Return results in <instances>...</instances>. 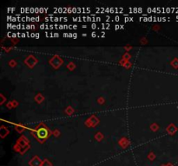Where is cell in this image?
Wrapping results in <instances>:
<instances>
[{"label": "cell", "mask_w": 178, "mask_h": 166, "mask_svg": "<svg viewBox=\"0 0 178 166\" xmlns=\"http://www.w3.org/2000/svg\"><path fill=\"white\" fill-rule=\"evenodd\" d=\"M35 37H36V38H39V34H38V33H37V34H36V36H35Z\"/></svg>", "instance_id": "4"}, {"label": "cell", "mask_w": 178, "mask_h": 166, "mask_svg": "<svg viewBox=\"0 0 178 166\" xmlns=\"http://www.w3.org/2000/svg\"><path fill=\"white\" fill-rule=\"evenodd\" d=\"M109 24H107V25H106V27H107V29H109V28H108V27H109ZM103 27H105V26H104V24H103Z\"/></svg>", "instance_id": "9"}, {"label": "cell", "mask_w": 178, "mask_h": 166, "mask_svg": "<svg viewBox=\"0 0 178 166\" xmlns=\"http://www.w3.org/2000/svg\"><path fill=\"white\" fill-rule=\"evenodd\" d=\"M120 27H121V26L116 25V27H115V29H116V30H118V29H119V28H120Z\"/></svg>", "instance_id": "6"}, {"label": "cell", "mask_w": 178, "mask_h": 166, "mask_svg": "<svg viewBox=\"0 0 178 166\" xmlns=\"http://www.w3.org/2000/svg\"><path fill=\"white\" fill-rule=\"evenodd\" d=\"M115 19L117 20V21H119V19H120V18H119V17H116V18H115Z\"/></svg>", "instance_id": "7"}, {"label": "cell", "mask_w": 178, "mask_h": 166, "mask_svg": "<svg viewBox=\"0 0 178 166\" xmlns=\"http://www.w3.org/2000/svg\"><path fill=\"white\" fill-rule=\"evenodd\" d=\"M77 26L73 25V29H74V30H76V29H77Z\"/></svg>", "instance_id": "8"}, {"label": "cell", "mask_w": 178, "mask_h": 166, "mask_svg": "<svg viewBox=\"0 0 178 166\" xmlns=\"http://www.w3.org/2000/svg\"><path fill=\"white\" fill-rule=\"evenodd\" d=\"M91 27H92V29H96V27H97V25H96L95 24H93L92 25H91Z\"/></svg>", "instance_id": "5"}, {"label": "cell", "mask_w": 178, "mask_h": 166, "mask_svg": "<svg viewBox=\"0 0 178 166\" xmlns=\"http://www.w3.org/2000/svg\"><path fill=\"white\" fill-rule=\"evenodd\" d=\"M76 37H77V35L76 33H74V34H73V38H76Z\"/></svg>", "instance_id": "3"}, {"label": "cell", "mask_w": 178, "mask_h": 166, "mask_svg": "<svg viewBox=\"0 0 178 166\" xmlns=\"http://www.w3.org/2000/svg\"><path fill=\"white\" fill-rule=\"evenodd\" d=\"M96 36H97V34H96L95 32H93L92 34H91V37H95Z\"/></svg>", "instance_id": "2"}, {"label": "cell", "mask_w": 178, "mask_h": 166, "mask_svg": "<svg viewBox=\"0 0 178 166\" xmlns=\"http://www.w3.org/2000/svg\"><path fill=\"white\" fill-rule=\"evenodd\" d=\"M53 35H54V37H59V34H58V33H55V34H53Z\"/></svg>", "instance_id": "1"}]
</instances>
